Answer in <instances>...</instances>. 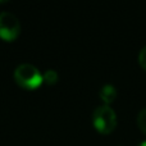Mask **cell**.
Segmentation results:
<instances>
[{
    "label": "cell",
    "instance_id": "ba28073f",
    "mask_svg": "<svg viewBox=\"0 0 146 146\" xmlns=\"http://www.w3.org/2000/svg\"><path fill=\"white\" fill-rule=\"evenodd\" d=\"M137 146H146V140H144V141H141V142H140V144L137 145Z\"/></svg>",
    "mask_w": 146,
    "mask_h": 146
},
{
    "label": "cell",
    "instance_id": "5b68a950",
    "mask_svg": "<svg viewBox=\"0 0 146 146\" xmlns=\"http://www.w3.org/2000/svg\"><path fill=\"white\" fill-rule=\"evenodd\" d=\"M58 73H56L54 69H48L45 73L42 74V80L44 82H46L48 85H55L56 82H58Z\"/></svg>",
    "mask_w": 146,
    "mask_h": 146
},
{
    "label": "cell",
    "instance_id": "52a82bcc",
    "mask_svg": "<svg viewBox=\"0 0 146 146\" xmlns=\"http://www.w3.org/2000/svg\"><path fill=\"white\" fill-rule=\"evenodd\" d=\"M139 63L144 69H146V45L140 50L139 53Z\"/></svg>",
    "mask_w": 146,
    "mask_h": 146
},
{
    "label": "cell",
    "instance_id": "7a4b0ae2",
    "mask_svg": "<svg viewBox=\"0 0 146 146\" xmlns=\"http://www.w3.org/2000/svg\"><path fill=\"white\" fill-rule=\"evenodd\" d=\"M92 123L100 133H110L117 126V114L114 109L108 104L99 105L92 113Z\"/></svg>",
    "mask_w": 146,
    "mask_h": 146
},
{
    "label": "cell",
    "instance_id": "3957f363",
    "mask_svg": "<svg viewBox=\"0 0 146 146\" xmlns=\"http://www.w3.org/2000/svg\"><path fill=\"white\" fill-rule=\"evenodd\" d=\"M21 32V23L18 18L10 12L0 13V38L13 41Z\"/></svg>",
    "mask_w": 146,
    "mask_h": 146
},
{
    "label": "cell",
    "instance_id": "277c9868",
    "mask_svg": "<svg viewBox=\"0 0 146 146\" xmlns=\"http://www.w3.org/2000/svg\"><path fill=\"white\" fill-rule=\"evenodd\" d=\"M99 95H100L101 100L109 105V104L113 103L114 99L117 98V88L114 87L113 85H110V83H106V85H104L103 87L100 88Z\"/></svg>",
    "mask_w": 146,
    "mask_h": 146
},
{
    "label": "cell",
    "instance_id": "6da1fadb",
    "mask_svg": "<svg viewBox=\"0 0 146 146\" xmlns=\"http://www.w3.org/2000/svg\"><path fill=\"white\" fill-rule=\"evenodd\" d=\"M14 80L21 87L26 90H35L42 85V74L32 64L23 63L15 68Z\"/></svg>",
    "mask_w": 146,
    "mask_h": 146
},
{
    "label": "cell",
    "instance_id": "8992f818",
    "mask_svg": "<svg viewBox=\"0 0 146 146\" xmlns=\"http://www.w3.org/2000/svg\"><path fill=\"white\" fill-rule=\"evenodd\" d=\"M136 121H137V126L140 127V129H141L144 133H146V108H142L141 110L139 111Z\"/></svg>",
    "mask_w": 146,
    "mask_h": 146
}]
</instances>
